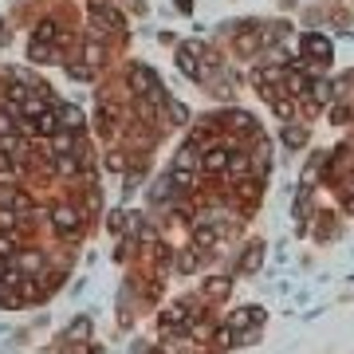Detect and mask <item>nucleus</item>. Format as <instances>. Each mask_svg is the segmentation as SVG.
<instances>
[{
  "instance_id": "nucleus-1",
  "label": "nucleus",
  "mask_w": 354,
  "mask_h": 354,
  "mask_svg": "<svg viewBox=\"0 0 354 354\" xmlns=\"http://www.w3.org/2000/svg\"><path fill=\"white\" fill-rule=\"evenodd\" d=\"M51 225H55V232H59L64 241H79V232H83V213H79L75 205H55Z\"/></svg>"
},
{
  "instance_id": "nucleus-2",
  "label": "nucleus",
  "mask_w": 354,
  "mask_h": 354,
  "mask_svg": "<svg viewBox=\"0 0 354 354\" xmlns=\"http://www.w3.org/2000/svg\"><path fill=\"white\" fill-rule=\"evenodd\" d=\"M127 83H130V91H134V95H146V99H162V83H158V75H153L150 67L134 64V67L127 71Z\"/></svg>"
},
{
  "instance_id": "nucleus-3",
  "label": "nucleus",
  "mask_w": 354,
  "mask_h": 354,
  "mask_svg": "<svg viewBox=\"0 0 354 354\" xmlns=\"http://www.w3.org/2000/svg\"><path fill=\"white\" fill-rule=\"evenodd\" d=\"M55 114H59V130L83 134V127H87V118H83V111H79V106H71V102H55Z\"/></svg>"
},
{
  "instance_id": "nucleus-4",
  "label": "nucleus",
  "mask_w": 354,
  "mask_h": 354,
  "mask_svg": "<svg viewBox=\"0 0 354 354\" xmlns=\"http://www.w3.org/2000/svg\"><path fill=\"white\" fill-rule=\"evenodd\" d=\"M228 162H232V150H225V146H213V150L201 153V174H225Z\"/></svg>"
},
{
  "instance_id": "nucleus-5",
  "label": "nucleus",
  "mask_w": 354,
  "mask_h": 354,
  "mask_svg": "<svg viewBox=\"0 0 354 354\" xmlns=\"http://www.w3.org/2000/svg\"><path fill=\"white\" fill-rule=\"evenodd\" d=\"M91 16H95V20H99L102 28H114V32H122V16H118V8H114V4H106V0H91Z\"/></svg>"
},
{
  "instance_id": "nucleus-6",
  "label": "nucleus",
  "mask_w": 354,
  "mask_h": 354,
  "mask_svg": "<svg viewBox=\"0 0 354 354\" xmlns=\"http://www.w3.org/2000/svg\"><path fill=\"white\" fill-rule=\"evenodd\" d=\"M197 51H201V44H185V48L177 51V64H181V71L193 79H205L201 75V67H197Z\"/></svg>"
},
{
  "instance_id": "nucleus-7",
  "label": "nucleus",
  "mask_w": 354,
  "mask_h": 354,
  "mask_svg": "<svg viewBox=\"0 0 354 354\" xmlns=\"http://www.w3.org/2000/svg\"><path fill=\"white\" fill-rule=\"evenodd\" d=\"M79 150V134H71V130H55L51 134V153H59V158H67V153Z\"/></svg>"
},
{
  "instance_id": "nucleus-8",
  "label": "nucleus",
  "mask_w": 354,
  "mask_h": 354,
  "mask_svg": "<svg viewBox=\"0 0 354 354\" xmlns=\"http://www.w3.org/2000/svg\"><path fill=\"white\" fill-rule=\"evenodd\" d=\"M248 323H264V311H260V307H241V311H232V315H228V327H232V330L248 327Z\"/></svg>"
},
{
  "instance_id": "nucleus-9",
  "label": "nucleus",
  "mask_w": 354,
  "mask_h": 354,
  "mask_svg": "<svg viewBox=\"0 0 354 354\" xmlns=\"http://www.w3.org/2000/svg\"><path fill=\"white\" fill-rule=\"evenodd\" d=\"M16 130H24L20 114H16L12 106H0V138H12Z\"/></svg>"
},
{
  "instance_id": "nucleus-10",
  "label": "nucleus",
  "mask_w": 354,
  "mask_h": 354,
  "mask_svg": "<svg viewBox=\"0 0 354 354\" xmlns=\"http://www.w3.org/2000/svg\"><path fill=\"white\" fill-rule=\"evenodd\" d=\"M169 185H174L177 193H193V185H197V174L193 169H169Z\"/></svg>"
},
{
  "instance_id": "nucleus-11",
  "label": "nucleus",
  "mask_w": 354,
  "mask_h": 354,
  "mask_svg": "<svg viewBox=\"0 0 354 354\" xmlns=\"http://www.w3.org/2000/svg\"><path fill=\"white\" fill-rule=\"evenodd\" d=\"M20 272H24V276H36L39 268H44V252H39V248H28V252H20Z\"/></svg>"
},
{
  "instance_id": "nucleus-12",
  "label": "nucleus",
  "mask_w": 354,
  "mask_h": 354,
  "mask_svg": "<svg viewBox=\"0 0 354 354\" xmlns=\"http://www.w3.org/2000/svg\"><path fill=\"white\" fill-rule=\"evenodd\" d=\"M185 311H189V304H177L174 311H165V315H162V330H181V327H185V319H189Z\"/></svg>"
},
{
  "instance_id": "nucleus-13",
  "label": "nucleus",
  "mask_w": 354,
  "mask_h": 354,
  "mask_svg": "<svg viewBox=\"0 0 354 354\" xmlns=\"http://www.w3.org/2000/svg\"><path fill=\"white\" fill-rule=\"evenodd\" d=\"M304 51H307V55H315V59H327V55H330V39H323V36H304Z\"/></svg>"
},
{
  "instance_id": "nucleus-14",
  "label": "nucleus",
  "mask_w": 354,
  "mask_h": 354,
  "mask_svg": "<svg viewBox=\"0 0 354 354\" xmlns=\"http://www.w3.org/2000/svg\"><path fill=\"white\" fill-rule=\"evenodd\" d=\"M20 221H24V216L16 213V209L0 205V232H16V228H20Z\"/></svg>"
},
{
  "instance_id": "nucleus-15",
  "label": "nucleus",
  "mask_w": 354,
  "mask_h": 354,
  "mask_svg": "<svg viewBox=\"0 0 354 354\" xmlns=\"http://www.w3.org/2000/svg\"><path fill=\"white\" fill-rule=\"evenodd\" d=\"M177 272H197V268H201V256H197V248H185V252L177 256Z\"/></svg>"
},
{
  "instance_id": "nucleus-16",
  "label": "nucleus",
  "mask_w": 354,
  "mask_h": 354,
  "mask_svg": "<svg viewBox=\"0 0 354 354\" xmlns=\"http://www.w3.org/2000/svg\"><path fill=\"white\" fill-rule=\"evenodd\" d=\"M260 260H264V248H260V244H252V248L244 252V260H241V272H256V268H260Z\"/></svg>"
},
{
  "instance_id": "nucleus-17",
  "label": "nucleus",
  "mask_w": 354,
  "mask_h": 354,
  "mask_svg": "<svg viewBox=\"0 0 354 354\" xmlns=\"http://www.w3.org/2000/svg\"><path fill=\"white\" fill-rule=\"evenodd\" d=\"M55 36H59V28H55V20H39V28H36V44H51Z\"/></svg>"
},
{
  "instance_id": "nucleus-18",
  "label": "nucleus",
  "mask_w": 354,
  "mask_h": 354,
  "mask_svg": "<svg viewBox=\"0 0 354 354\" xmlns=\"http://www.w3.org/2000/svg\"><path fill=\"white\" fill-rule=\"evenodd\" d=\"M205 295H209V299H225V295H228V279H225V276L209 279V288H205Z\"/></svg>"
},
{
  "instance_id": "nucleus-19",
  "label": "nucleus",
  "mask_w": 354,
  "mask_h": 354,
  "mask_svg": "<svg viewBox=\"0 0 354 354\" xmlns=\"http://www.w3.org/2000/svg\"><path fill=\"white\" fill-rule=\"evenodd\" d=\"M83 51H87V64L91 67H99L102 59H106V48H102V44H95V39H87V48H83Z\"/></svg>"
},
{
  "instance_id": "nucleus-20",
  "label": "nucleus",
  "mask_w": 354,
  "mask_h": 354,
  "mask_svg": "<svg viewBox=\"0 0 354 354\" xmlns=\"http://www.w3.org/2000/svg\"><path fill=\"white\" fill-rule=\"evenodd\" d=\"M28 55H32V59H51V55H55V51H51V44H36V39H32V48H28Z\"/></svg>"
},
{
  "instance_id": "nucleus-21",
  "label": "nucleus",
  "mask_w": 354,
  "mask_h": 354,
  "mask_svg": "<svg viewBox=\"0 0 354 354\" xmlns=\"http://www.w3.org/2000/svg\"><path fill=\"white\" fill-rule=\"evenodd\" d=\"M283 138H288V146H295V150H299V146L307 142V130H299V127H288V134H283Z\"/></svg>"
},
{
  "instance_id": "nucleus-22",
  "label": "nucleus",
  "mask_w": 354,
  "mask_h": 354,
  "mask_svg": "<svg viewBox=\"0 0 354 354\" xmlns=\"http://www.w3.org/2000/svg\"><path fill=\"white\" fill-rule=\"evenodd\" d=\"M16 252V232H0V256H12Z\"/></svg>"
},
{
  "instance_id": "nucleus-23",
  "label": "nucleus",
  "mask_w": 354,
  "mask_h": 354,
  "mask_svg": "<svg viewBox=\"0 0 354 354\" xmlns=\"http://www.w3.org/2000/svg\"><path fill=\"white\" fill-rule=\"evenodd\" d=\"M228 174H248V158H244V153H232V162H228Z\"/></svg>"
},
{
  "instance_id": "nucleus-24",
  "label": "nucleus",
  "mask_w": 354,
  "mask_h": 354,
  "mask_svg": "<svg viewBox=\"0 0 354 354\" xmlns=\"http://www.w3.org/2000/svg\"><path fill=\"white\" fill-rule=\"evenodd\" d=\"M232 335H236L232 327H216L213 330V342H216V346H228V342H232Z\"/></svg>"
},
{
  "instance_id": "nucleus-25",
  "label": "nucleus",
  "mask_w": 354,
  "mask_h": 354,
  "mask_svg": "<svg viewBox=\"0 0 354 354\" xmlns=\"http://www.w3.org/2000/svg\"><path fill=\"white\" fill-rule=\"evenodd\" d=\"M102 165H106L111 174H122V165H127V162H122V153H106V162H102Z\"/></svg>"
},
{
  "instance_id": "nucleus-26",
  "label": "nucleus",
  "mask_w": 354,
  "mask_h": 354,
  "mask_svg": "<svg viewBox=\"0 0 354 354\" xmlns=\"http://www.w3.org/2000/svg\"><path fill=\"white\" fill-rule=\"evenodd\" d=\"M122 221H127L122 213H111L106 216V228H111V232H122Z\"/></svg>"
},
{
  "instance_id": "nucleus-27",
  "label": "nucleus",
  "mask_w": 354,
  "mask_h": 354,
  "mask_svg": "<svg viewBox=\"0 0 354 354\" xmlns=\"http://www.w3.org/2000/svg\"><path fill=\"white\" fill-rule=\"evenodd\" d=\"M67 335H71V339H83V335H87V323H71V330H67Z\"/></svg>"
},
{
  "instance_id": "nucleus-28",
  "label": "nucleus",
  "mask_w": 354,
  "mask_h": 354,
  "mask_svg": "<svg viewBox=\"0 0 354 354\" xmlns=\"http://www.w3.org/2000/svg\"><path fill=\"white\" fill-rule=\"evenodd\" d=\"M0 44H4V20H0Z\"/></svg>"
},
{
  "instance_id": "nucleus-29",
  "label": "nucleus",
  "mask_w": 354,
  "mask_h": 354,
  "mask_svg": "<svg viewBox=\"0 0 354 354\" xmlns=\"http://www.w3.org/2000/svg\"><path fill=\"white\" fill-rule=\"evenodd\" d=\"M150 354H165V351H150Z\"/></svg>"
}]
</instances>
